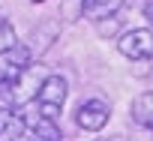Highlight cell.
<instances>
[{
  "instance_id": "277c9868",
  "label": "cell",
  "mask_w": 153,
  "mask_h": 141,
  "mask_svg": "<svg viewBox=\"0 0 153 141\" xmlns=\"http://www.w3.org/2000/svg\"><path fill=\"white\" fill-rule=\"evenodd\" d=\"M111 120V105L105 99H87L78 105V111H75V126L84 129V132H102Z\"/></svg>"
},
{
  "instance_id": "52a82bcc",
  "label": "cell",
  "mask_w": 153,
  "mask_h": 141,
  "mask_svg": "<svg viewBox=\"0 0 153 141\" xmlns=\"http://www.w3.org/2000/svg\"><path fill=\"white\" fill-rule=\"evenodd\" d=\"M123 3H126V0H81V15L90 18V21H96V18L120 12Z\"/></svg>"
},
{
  "instance_id": "6da1fadb",
  "label": "cell",
  "mask_w": 153,
  "mask_h": 141,
  "mask_svg": "<svg viewBox=\"0 0 153 141\" xmlns=\"http://www.w3.org/2000/svg\"><path fill=\"white\" fill-rule=\"evenodd\" d=\"M45 66L30 60V63H6L0 72V99L12 108H24L36 99V90L45 78Z\"/></svg>"
},
{
  "instance_id": "30bf717a",
  "label": "cell",
  "mask_w": 153,
  "mask_h": 141,
  "mask_svg": "<svg viewBox=\"0 0 153 141\" xmlns=\"http://www.w3.org/2000/svg\"><path fill=\"white\" fill-rule=\"evenodd\" d=\"M15 45H18V33H15V27H12L6 18H0V54H9Z\"/></svg>"
},
{
  "instance_id": "7c38bea8",
  "label": "cell",
  "mask_w": 153,
  "mask_h": 141,
  "mask_svg": "<svg viewBox=\"0 0 153 141\" xmlns=\"http://www.w3.org/2000/svg\"><path fill=\"white\" fill-rule=\"evenodd\" d=\"M144 18H147L150 27H153V0H144Z\"/></svg>"
},
{
  "instance_id": "3957f363",
  "label": "cell",
  "mask_w": 153,
  "mask_h": 141,
  "mask_svg": "<svg viewBox=\"0 0 153 141\" xmlns=\"http://www.w3.org/2000/svg\"><path fill=\"white\" fill-rule=\"evenodd\" d=\"M117 51L126 60H150L153 57V27H135L126 30L117 39Z\"/></svg>"
},
{
  "instance_id": "9c48e42d",
  "label": "cell",
  "mask_w": 153,
  "mask_h": 141,
  "mask_svg": "<svg viewBox=\"0 0 153 141\" xmlns=\"http://www.w3.org/2000/svg\"><path fill=\"white\" fill-rule=\"evenodd\" d=\"M57 30H60L57 21H45L42 27H36V30H33V39H39V45H33V51L42 54V51L51 45V36H57Z\"/></svg>"
},
{
  "instance_id": "ba28073f",
  "label": "cell",
  "mask_w": 153,
  "mask_h": 141,
  "mask_svg": "<svg viewBox=\"0 0 153 141\" xmlns=\"http://www.w3.org/2000/svg\"><path fill=\"white\" fill-rule=\"evenodd\" d=\"M21 138V114L12 111V105H0V141Z\"/></svg>"
},
{
  "instance_id": "7a4b0ae2",
  "label": "cell",
  "mask_w": 153,
  "mask_h": 141,
  "mask_svg": "<svg viewBox=\"0 0 153 141\" xmlns=\"http://www.w3.org/2000/svg\"><path fill=\"white\" fill-rule=\"evenodd\" d=\"M69 96V87H66V78L63 75H45L39 90H36V102H39V114L42 117H51V120H60V111H63V102Z\"/></svg>"
},
{
  "instance_id": "8fae6325",
  "label": "cell",
  "mask_w": 153,
  "mask_h": 141,
  "mask_svg": "<svg viewBox=\"0 0 153 141\" xmlns=\"http://www.w3.org/2000/svg\"><path fill=\"white\" fill-rule=\"evenodd\" d=\"M96 30H99V36H114V33L120 30L117 12H114V15H105V18H96Z\"/></svg>"
},
{
  "instance_id": "8992f818",
  "label": "cell",
  "mask_w": 153,
  "mask_h": 141,
  "mask_svg": "<svg viewBox=\"0 0 153 141\" xmlns=\"http://www.w3.org/2000/svg\"><path fill=\"white\" fill-rule=\"evenodd\" d=\"M132 120L141 126V129H147V132H153V90H144V93H138L135 99H132Z\"/></svg>"
},
{
  "instance_id": "5b68a950",
  "label": "cell",
  "mask_w": 153,
  "mask_h": 141,
  "mask_svg": "<svg viewBox=\"0 0 153 141\" xmlns=\"http://www.w3.org/2000/svg\"><path fill=\"white\" fill-rule=\"evenodd\" d=\"M21 138H36V141H60L63 132L57 126V120L51 117H42L39 111L36 114H21Z\"/></svg>"
}]
</instances>
